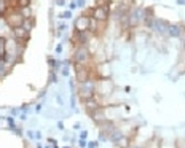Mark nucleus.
Segmentation results:
<instances>
[{"instance_id":"1","label":"nucleus","mask_w":185,"mask_h":148,"mask_svg":"<svg viewBox=\"0 0 185 148\" xmlns=\"http://www.w3.org/2000/svg\"><path fill=\"white\" fill-rule=\"evenodd\" d=\"M96 92V81H93L91 78L86 80V81L80 83V88H78V96L82 97L83 100L93 97V94Z\"/></svg>"},{"instance_id":"2","label":"nucleus","mask_w":185,"mask_h":148,"mask_svg":"<svg viewBox=\"0 0 185 148\" xmlns=\"http://www.w3.org/2000/svg\"><path fill=\"white\" fill-rule=\"evenodd\" d=\"M6 24L10 27L16 29V27H22V22H24V16L21 11H15V10H8V15L5 18Z\"/></svg>"},{"instance_id":"3","label":"nucleus","mask_w":185,"mask_h":148,"mask_svg":"<svg viewBox=\"0 0 185 148\" xmlns=\"http://www.w3.org/2000/svg\"><path fill=\"white\" fill-rule=\"evenodd\" d=\"M73 60L80 65H86V62L89 60V51L86 46H78L73 53Z\"/></svg>"},{"instance_id":"4","label":"nucleus","mask_w":185,"mask_h":148,"mask_svg":"<svg viewBox=\"0 0 185 148\" xmlns=\"http://www.w3.org/2000/svg\"><path fill=\"white\" fill-rule=\"evenodd\" d=\"M93 18H94V19H97V21L105 22V21H107V18H109V8H107L105 5H101V6H97V8H94V11H93Z\"/></svg>"},{"instance_id":"5","label":"nucleus","mask_w":185,"mask_h":148,"mask_svg":"<svg viewBox=\"0 0 185 148\" xmlns=\"http://www.w3.org/2000/svg\"><path fill=\"white\" fill-rule=\"evenodd\" d=\"M89 22H91V18L83 15L75 21V29L78 30V32H86V30L89 29Z\"/></svg>"},{"instance_id":"6","label":"nucleus","mask_w":185,"mask_h":148,"mask_svg":"<svg viewBox=\"0 0 185 148\" xmlns=\"http://www.w3.org/2000/svg\"><path fill=\"white\" fill-rule=\"evenodd\" d=\"M75 69H77V80H78L80 83H83V81H86V80H89V70L86 69L85 65H80V64H77Z\"/></svg>"},{"instance_id":"7","label":"nucleus","mask_w":185,"mask_h":148,"mask_svg":"<svg viewBox=\"0 0 185 148\" xmlns=\"http://www.w3.org/2000/svg\"><path fill=\"white\" fill-rule=\"evenodd\" d=\"M13 35H15L16 42H27L29 40V30H26L24 27H16V29H13Z\"/></svg>"},{"instance_id":"8","label":"nucleus","mask_w":185,"mask_h":148,"mask_svg":"<svg viewBox=\"0 0 185 148\" xmlns=\"http://www.w3.org/2000/svg\"><path fill=\"white\" fill-rule=\"evenodd\" d=\"M166 33L169 37H172V38H179V37H182V33H184V27L179 26V24H169L168 26V32Z\"/></svg>"},{"instance_id":"9","label":"nucleus","mask_w":185,"mask_h":148,"mask_svg":"<svg viewBox=\"0 0 185 148\" xmlns=\"http://www.w3.org/2000/svg\"><path fill=\"white\" fill-rule=\"evenodd\" d=\"M168 26H169V24H166V22L161 21V19H155L152 27L156 30V32H160V33H166L168 32Z\"/></svg>"},{"instance_id":"10","label":"nucleus","mask_w":185,"mask_h":148,"mask_svg":"<svg viewBox=\"0 0 185 148\" xmlns=\"http://www.w3.org/2000/svg\"><path fill=\"white\" fill-rule=\"evenodd\" d=\"M85 107H86V110H88L89 113H93L94 110L101 108L99 102H97V100L94 99V97H89V99H86V100H85Z\"/></svg>"},{"instance_id":"11","label":"nucleus","mask_w":185,"mask_h":148,"mask_svg":"<svg viewBox=\"0 0 185 148\" xmlns=\"http://www.w3.org/2000/svg\"><path fill=\"white\" fill-rule=\"evenodd\" d=\"M91 118L96 121V123H104V121H105V112H104L102 108H97L91 113Z\"/></svg>"},{"instance_id":"12","label":"nucleus","mask_w":185,"mask_h":148,"mask_svg":"<svg viewBox=\"0 0 185 148\" xmlns=\"http://www.w3.org/2000/svg\"><path fill=\"white\" fill-rule=\"evenodd\" d=\"M102 27H104V22H102V21H97V19L93 18L91 22H89V29H88V30H93L94 33H99Z\"/></svg>"},{"instance_id":"13","label":"nucleus","mask_w":185,"mask_h":148,"mask_svg":"<svg viewBox=\"0 0 185 148\" xmlns=\"http://www.w3.org/2000/svg\"><path fill=\"white\" fill-rule=\"evenodd\" d=\"M88 40H89L88 33L86 32H78V30H77V42L80 43V46H85L86 43H88Z\"/></svg>"},{"instance_id":"14","label":"nucleus","mask_w":185,"mask_h":148,"mask_svg":"<svg viewBox=\"0 0 185 148\" xmlns=\"http://www.w3.org/2000/svg\"><path fill=\"white\" fill-rule=\"evenodd\" d=\"M13 6H19V8H26L31 5V0H11Z\"/></svg>"},{"instance_id":"15","label":"nucleus","mask_w":185,"mask_h":148,"mask_svg":"<svg viewBox=\"0 0 185 148\" xmlns=\"http://www.w3.org/2000/svg\"><path fill=\"white\" fill-rule=\"evenodd\" d=\"M121 137H123V135H121V132H120V131H117V129H113L112 132H110V139H112L115 143L118 142V140L121 139Z\"/></svg>"},{"instance_id":"16","label":"nucleus","mask_w":185,"mask_h":148,"mask_svg":"<svg viewBox=\"0 0 185 148\" xmlns=\"http://www.w3.org/2000/svg\"><path fill=\"white\" fill-rule=\"evenodd\" d=\"M32 26H34V19H26V18H24V22H22V27H24L26 30H29V32H31Z\"/></svg>"},{"instance_id":"17","label":"nucleus","mask_w":185,"mask_h":148,"mask_svg":"<svg viewBox=\"0 0 185 148\" xmlns=\"http://www.w3.org/2000/svg\"><path fill=\"white\" fill-rule=\"evenodd\" d=\"M128 143H129V139H128V137H121V139H120L118 142H117V145H120L121 148H126V147H128Z\"/></svg>"},{"instance_id":"18","label":"nucleus","mask_w":185,"mask_h":148,"mask_svg":"<svg viewBox=\"0 0 185 148\" xmlns=\"http://www.w3.org/2000/svg\"><path fill=\"white\" fill-rule=\"evenodd\" d=\"M77 5H78V6H83V5H85V0H77Z\"/></svg>"},{"instance_id":"19","label":"nucleus","mask_w":185,"mask_h":148,"mask_svg":"<svg viewBox=\"0 0 185 148\" xmlns=\"http://www.w3.org/2000/svg\"><path fill=\"white\" fill-rule=\"evenodd\" d=\"M70 15H72V13H70V11H67V13H64V18H70Z\"/></svg>"},{"instance_id":"20","label":"nucleus","mask_w":185,"mask_h":148,"mask_svg":"<svg viewBox=\"0 0 185 148\" xmlns=\"http://www.w3.org/2000/svg\"><path fill=\"white\" fill-rule=\"evenodd\" d=\"M56 3L58 5H64V0H56Z\"/></svg>"},{"instance_id":"21","label":"nucleus","mask_w":185,"mask_h":148,"mask_svg":"<svg viewBox=\"0 0 185 148\" xmlns=\"http://www.w3.org/2000/svg\"><path fill=\"white\" fill-rule=\"evenodd\" d=\"M177 3H180V5H185V0H177Z\"/></svg>"},{"instance_id":"22","label":"nucleus","mask_w":185,"mask_h":148,"mask_svg":"<svg viewBox=\"0 0 185 148\" xmlns=\"http://www.w3.org/2000/svg\"><path fill=\"white\" fill-rule=\"evenodd\" d=\"M133 148H139V147H133Z\"/></svg>"}]
</instances>
